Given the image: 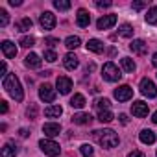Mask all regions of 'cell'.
Here are the masks:
<instances>
[{"label":"cell","instance_id":"cell-1","mask_svg":"<svg viewBox=\"0 0 157 157\" xmlns=\"http://www.w3.org/2000/svg\"><path fill=\"white\" fill-rule=\"evenodd\" d=\"M93 137H94V140H96L102 148H107V150L117 148L118 142H120L118 135H117L113 129H98V131L93 133Z\"/></svg>","mask_w":157,"mask_h":157},{"label":"cell","instance_id":"cell-2","mask_svg":"<svg viewBox=\"0 0 157 157\" xmlns=\"http://www.w3.org/2000/svg\"><path fill=\"white\" fill-rule=\"evenodd\" d=\"M4 89L8 91V94H10L11 98H15L17 102H22L24 93H22V87H21L19 78H17L15 74H8V76H6V80H4Z\"/></svg>","mask_w":157,"mask_h":157},{"label":"cell","instance_id":"cell-3","mask_svg":"<svg viewBox=\"0 0 157 157\" xmlns=\"http://www.w3.org/2000/svg\"><path fill=\"white\" fill-rule=\"evenodd\" d=\"M102 76L105 78L107 82H118L120 78H122V74H120V70H118V67L115 65V63H105L104 67H102Z\"/></svg>","mask_w":157,"mask_h":157},{"label":"cell","instance_id":"cell-4","mask_svg":"<svg viewBox=\"0 0 157 157\" xmlns=\"http://www.w3.org/2000/svg\"><path fill=\"white\" fill-rule=\"evenodd\" d=\"M39 146H41V150H43L46 155H50V157H56V155H59V151H61L59 144L54 142V140H50V139H43V140H39Z\"/></svg>","mask_w":157,"mask_h":157},{"label":"cell","instance_id":"cell-5","mask_svg":"<svg viewBox=\"0 0 157 157\" xmlns=\"http://www.w3.org/2000/svg\"><path fill=\"white\" fill-rule=\"evenodd\" d=\"M140 93L148 98H155L157 96V87L151 80H148V78H144V80L140 82Z\"/></svg>","mask_w":157,"mask_h":157},{"label":"cell","instance_id":"cell-6","mask_svg":"<svg viewBox=\"0 0 157 157\" xmlns=\"http://www.w3.org/2000/svg\"><path fill=\"white\" fill-rule=\"evenodd\" d=\"M39 98H41L43 102H54V100H56V89H54L52 85H48V83L41 85V87H39Z\"/></svg>","mask_w":157,"mask_h":157},{"label":"cell","instance_id":"cell-7","mask_svg":"<svg viewBox=\"0 0 157 157\" xmlns=\"http://www.w3.org/2000/svg\"><path fill=\"white\" fill-rule=\"evenodd\" d=\"M133 96V89L129 85H120L118 89H115V98L118 102H128Z\"/></svg>","mask_w":157,"mask_h":157},{"label":"cell","instance_id":"cell-8","mask_svg":"<svg viewBox=\"0 0 157 157\" xmlns=\"http://www.w3.org/2000/svg\"><path fill=\"white\" fill-rule=\"evenodd\" d=\"M39 22H41V26H43L44 30H52L57 21H56V15H54L52 11H44V13L39 17Z\"/></svg>","mask_w":157,"mask_h":157},{"label":"cell","instance_id":"cell-9","mask_svg":"<svg viewBox=\"0 0 157 157\" xmlns=\"http://www.w3.org/2000/svg\"><path fill=\"white\" fill-rule=\"evenodd\" d=\"M117 24V15H104L102 19H98V22H96V28L98 30H109L111 26H115Z\"/></svg>","mask_w":157,"mask_h":157},{"label":"cell","instance_id":"cell-10","mask_svg":"<svg viewBox=\"0 0 157 157\" xmlns=\"http://www.w3.org/2000/svg\"><path fill=\"white\" fill-rule=\"evenodd\" d=\"M148 111H150V109H148V104H146V102H140V100H139V102H133V104H131V113H133L135 117H139V118H144V117L148 115Z\"/></svg>","mask_w":157,"mask_h":157},{"label":"cell","instance_id":"cell-11","mask_svg":"<svg viewBox=\"0 0 157 157\" xmlns=\"http://www.w3.org/2000/svg\"><path fill=\"white\" fill-rule=\"evenodd\" d=\"M56 85H57V89H59L61 94H68L70 89H72V80H70V78H67V76H59L57 82H56Z\"/></svg>","mask_w":157,"mask_h":157},{"label":"cell","instance_id":"cell-12","mask_svg":"<svg viewBox=\"0 0 157 157\" xmlns=\"http://www.w3.org/2000/svg\"><path fill=\"white\" fill-rule=\"evenodd\" d=\"M76 22L80 28H87L91 24V15L87 10H78V15H76Z\"/></svg>","mask_w":157,"mask_h":157},{"label":"cell","instance_id":"cell-13","mask_svg":"<svg viewBox=\"0 0 157 157\" xmlns=\"http://www.w3.org/2000/svg\"><path fill=\"white\" fill-rule=\"evenodd\" d=\"M129 48H131V52L137 54V56H144V54L148 52V44H146L142 39H135V41L129 44Z\"/></svg>","mask_w":157,"mask_h":157},{"label":"cell","instance_id":"cell-14","mask_svg":"<svg viewBox=\"0 0 157 157\" xmlns=\"http://www.w3.org/2000/svg\"><path fill=\"white\" fill-rule=\"evenodd\" d=\"M43 133H44L46 137H57V135L61 133V126L56 124V122H48V124L43 126Z\"/></svg>","mask_w":157,"mask_h":157},{"label":"cell","instance_id":"cell-15","mask_svg":"<svg viewBox=\"0 0 157 157\" xmlns=\"http://www.w3.org/2000/svg\"><path fill=\"white\" fill-rule=\"evenodd\" d=\"M72 122L78 124V126H85V124H91L93 122V117L89 113H78L72 117Z\"/></svg>","mask_w":157,"mask_h":157},{"label":"cell","instance_id":"cell-16","mask_svg":"<svg viewBox=\"0 0 157 157\" xmlns=\"http://www.w3.org/2000/svg\"><path fill=\"white\" fill-rule=\"evenodd\" d=\"M2 52H4L6 57L13 59V57L17 56V46H15L11 41H4V43H2Z\"/></svg>","mask_w":157,"mask_h":157},{"label":"cell","instance_id":"cell-17","mask_svg":"<svg viewBox=\"0 0 157 157\" xmlns=\"http://www.w3.org/2000/svg\"><path fill=\"white\" fill-rule=\"evenodd\" d=\"M63 63H65V68H68V70H74V68H78V65H80V61H78V57L74 54H67L63 57Z\"/></svg>","mask_w":157,"mask_h":157},{"label":"cell","instance_id":"cell-18","mask_svg":"<svg viewBox=\"0 0 157 157\" xmlns=\"http://www.w3.org/2000/svg\"><path fill=\"white\" fill-rule=\"evenodd\" d=\"M139 139H140V142H144V144H153V142H155V133H153L151 129H142L140 135H139Z\"/></svg>","mask_w":157,"mask_h":157},{"label":"cell","instance_id":"cell-19","mask_svg":"<svg viewBox=\"0 0 157 157\" xmlns=\"http://www.w3.org/2000/svg\"><path fill=\"white\" fill-rule=\"evenodd\" d=\"M87 50H91V52H94V54H100V52L104 50V43H102L100 39H89Z\"/></svg>","mask_w":157,"mask_h":157},{"label":"cell","instance_id":"cell-20","mask_svg":"<svg viewBox=\"0 0 157 157\" xmlns=\"http://www.w3.org/2000/svg\"><path fill=\"white\" fill-rule=\"evenodd\" d=\"M24 63H26V67H30V68H39V67H41V57H39L37 54H28Z\"/></svg>","mask_w":157,"mask_h":157},{"label":"cell","instance_id":"cell-21","mask_svg":"<svg viewBox=\"0 0 157 157\" xmlns=\"http://www.w3.org/2000/svg\"><path fill=\"white\" fill-rule=\"evenodd\" d=\"M61 113H63L61 105H50L44 109V117H48V118H57V117H61Z\"/></svg>","mask_w":157,"mask_h":157},{"label":"cell","instance_id":"cell-22","mask_svg":"<svg viewBox=\"0 0 157 157\" xmlns=\"http://www.w3.org/2000/svg\"><path fill=\"white\" fill-rule=\"evenodd\" d=\"M70 105L76 107V109L85 107V96H83V94H74V96L70 98Z\"/></svg>","mask_w":157,"mask_h":157},{"label":"cell","instance_id":"cell-23","mask_svg":"<svg viewBox=\"0 0 157 157\" xmlns=\"http://www.w3.org/2000/svg\"><path fill=\"white\" fill-rule=\"evenodd\" d=\"M15 155H17V146L13 142H8L2 148V157H15Z\"/></svg>","mask_w":157,"mask_h":157},{"label":"cell","instance_id":"cell-24","mask_svg":"<svg viewBox=\"0 0 157 157\" xmlns=\"http://www.w3.org/2000/svg\"><path fill=\"white\" fill-rule=\"evenodd\" d=\"M80 44H82V41H80V37H76V35H70V37L65 39V46L70 48V50H76Z\"/></svg>","mask_w":157,"mask_h":157},{"label":"cell","instance_id":"cell-25","mask_svg":"<svg viewBox=\"0 0 157 157\" xmlns=\"http://www.w3.org/2000/svg\"><path fill=\"white\" fill-rule=\"evenodd\" d=\"M122 68L126 70V72H133L135 70V61L131 59V57H122Z\"/></svg>","mask_w":157,"mask_h":157},{"label":"cell","instance_id":"cell-26","mask_svg":"<svg viewBox=\"0 0 157 157\" xmlns=\"http://www.w3.org/2000/svg\"><path fill=\"white\" fill-rule=\"evenodd\" d=\"M109 105H111V102H109L107 98H98V100L94 102V107L98 109V113H100V111H107Z\"/></svg>","mask_w":157,"mask_h":157},{"label":"cell","instance_id":"cell-27","mask_svg":"<svg viewBox=\"0 0 157 157\" xmlns=\"http://www.w3.org/2000/svg\"><path fill=\"white\" fill-rule=\"evenodd\" d=\"M146 22H148V24H157V6H153V8H150V10H148Z\"/></svg>","mask_w":157,"mask_h":157},{"label":"cell","instance_id":"cell-28","mask_svg":"<svg viewBox=\"0 0 157 157\" xmlns=\"http://www.w3.org/2000/svg\"><path fill=\"white\" fill-rule=\"evenodd\" d=\"M32 26H33L32 19H30V17H24V19L19 22V26H17V28H19L21 32H28V30H32Z\"/></svg>","mask_w":157,"mask_h":157},{"label":"cell","instance_id":"cell-29","mask_svg":"<svg viewBox=\"0 0 157 157\" xmlns=\"http://www.w3.org/2000/svg\"><path fill=\"white\" fill-rule=\"evenodd\" d=\"M98 120L102 122V124H109L111 120H113V113L107 109V111H100L98 113Z\"/></svg>","mask_w":157,"mask_h":157},{"label":"cell","instance_id":"cell-30","mask_svg":"<svg viewBox=\"0 0 157 157\" xmlns=\"http://www.w3.org/2000/svg\"><path fill=\"white\" fill-rule=\"evenodd\" d=\"M19 44H21V46H24V48H32V46L35 44V39H33L32 35H26V37H21Z\"/></svg>","mask_w":157,"mask_h":157},{"label":"cell","instance_id":"cell-31","mask_svg":"<svg viewBox=\"0 0 157 157\" xmlns=\"http://www.w3.org/2000/svg\"><path fill=\"white\" fill-rule=\"evenodd\" d=\"M54 8L59 10V11H67V10H70V2H67V0H56Z\"/></svg>","mask_w":157,"mask_h":157},{"label":"cell","instance_id":"cell-32","mask_svg":"<svg viewBox=\"0 0 157 157\" xmlns=\"http://www.w3.org/2000/svg\"><path fill=\"white\" fill-rule=\"evenodd\" d=\"M118 33H120L122 37H133V28H131L129 24H122L120 30H118Z\"/></svg>","mask_w":157,"mask_h":157},{"label":"cell","instance_id":"cell-33","mask_svg":"<svg viewBox=\"0 0 157 157\" xmlns=\"http://www.w3.org/2000/svg\"><path fill=\"white\" fill-rule=\"evenodd\" d=\"M80 151H82L83 157H93V155H94V150H93L89 144H83V146L80 148Z\"/></svg>","mask_w":157,"mask_h":157},{"label":"cell","instance_id":"cell-34","mask_svg":"<svg viewBox=\"0 0 157 157\" xmlns=\"http://www.w3.org/2000/svg\"><path fill=\"white\" fill-rule=\"evenodd\" d=\"M8 22H10V17H8V11L6 10H0V26H8Z\"/></svg>","mask_w":157,"mask_h":157},{"label":"cell","instance_id":"cell-35","mask_svg":"<svg viewBox=\"0 0 157 157\" xmlns=\"http://www.w3.org/2000/svg\"><path fill=\"white\" fill-rule=\"evenodd\" d=\"M26 115L33 120V118H37V105L35 104H30V107L26 109Z\"/></svg>","mask_w":157,"mask_h":157},{"label":"cell","instance_id":"cell-36","mask_svg":"<svg viewBox=\"0 0 157 157\" xmlns=\"http://www.w3.org/2000/svg\"><path fill=\"white\" fill-rule=\"evenodd\" d=\"M44 59H46V61H50V63H54V61L57 59V56H56V52H54V50H46V52H44Z\"/></svg>","mask_w":157,"mask_h":157},{"label":"cell","instance_id":"cell-37","mask_svg":"<svg viewBox=\"0 0 157 157\" xmlns=\"http://www.w3.org/2000/svg\"><path fill=\"white\" fill-rule=\"evenodd\" d=\"M44 44H48V46L54 48V46L59 44V39H56V37H46V39H44Z\"/></svg>","mask_w":157,"mask_h":157},{"label":"cell","instance_id":"cell-38","mask_svg":"<svg viewBox=\"0 0 157 157\" xmlns=\"http://www.w3.org/2000/svg\"><path fill=\"white\" fill-rule=\"evenodd\" d=\"M131 8L139 11V10H142V8H146V2H133V4H131Z\"/></svg>","mask_w":157,"mask_h":157},{"label":"cell","instance_id":"cell-39","mask_svg":"<svg viewBox=\"0 0 157 157\" xmlns=\"http://www.w3.org/2000/svg\"><path fill=\"white\" fill-rule=\"evenodd\" d=\"M111 4H113V2H102V0H98V2H96V6H98V8H109Z\"/></svg>","mask_w":157,"mask_h":157},{"label":"cell","instance_id":"cell-40","mask_svg":"<svg viewBox=\"0 0 157 157\" xmlns=\"http://www.w3.org/2000/svg\"><path fill=\"white\" fill-rule=\"evenodd\" d=\"M128 157H144V153H142V151H137V150H133V151H131Z\"/></svg>","mask_w":157,"mask_h":157},{"label":"cell","instance_id":"cell-41","mask_svg":"<svg viewBox=\"0 0 157 157\" xmlns=\"http://www.w3.org/2000/svg\"><path fill=\"white\" fill-rule=\"evenodd\" d=\"M118 118H120V122H122V124H124V126H126V124H128V122H129V118H128V115H124V113H122V115H120V117H118Z\"/></svg>","mask_w":157,"mask_h":157},{"label":"cell","instance_id":"cell-42","mask_svg":"<svg viewBox=\"0 0 157 157\" xmlns=\"http://www.w3.org/2000/svg\"><path fill=\"white\" fill-rule=\"evenodd\" d=\"M6 70H8V67H6V63H2L0 65V76H6Z\"/></svg>","mask_w":157,"mask_h":157},{"label":"cell","instance_id":"cell-43","mask_svg":"<svg viewBox=\"0 0 157 157\" xmlns=\"http://www.w3.org/2000/svg\"><path fill=\"white\" fill-rule=\"evenodd\" d=\"M0 111H2V113H8V104H6V102H0Z\"/></svg>","mask_w":157,"mask_h":157},{"label":"cell","instance_id":"cell-44","mask_svg":"<svg viewBox=\"0 0 157 157\" xmlns=\"http://www.w3.org/2000/svg\"><path fill=\"white\" fill-rule=\"evenodd\" d=\"M11 6H21V0H10Z\"/></svg>","mask_w":157,"mask_h":157},{"label":"cell","instance_id":"cell-45","mask_svg":"<svg viewBox=\"0 0 157 157\" xmlns=\"http://www.w3.org/2000/svg\"><path fill=\"white\" fill-rule=\"evenodd\" d=\"M21 137H28V129L22 128V129H21Z\"/></svg>","mask_w":157,"mask_h":157},{"label":"cell","instance_id":"cell-46","mask_svg":"<svg viewBox=\"0 0 157 157\" xmlns=\"http://www.w3.org/2000/svg\"><path fill=\"white\" fill-rule=\"evenodd\" d=\"M151 63H153V65H155V67H157V52H155V54H153V57H151Z\"/></svg>","mask_w":157,"mask_h":157},{"label":"cell","instance_id":"cell-47","mask_svg":"<svg viewBox=\"0 0 157 157\" xmlns=\"http://www.w3.org/2000/svg\"><path fill=\"white\" fill-rule=\"evenodd\" d=\"M151 122H153V124H157V111L151 115Z\"/></svg>","mask_w":157,"mask_h":157}]
</instances>
